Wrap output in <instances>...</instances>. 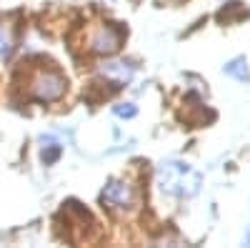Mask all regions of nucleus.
<instances>
[{
  "mask_svg": "<svg viewBox=\"0 0 250 248\" xmlns=\"http://www.w3.org/2000/svg\"><path fill=\"white\" fill-rule=\"evenodd\" d=\"M62 93H65V78L55 70H40L30 83V95L40 103L60 100Z\"/></svg>",
  "mask_w": 250,
  "mask_h": 248,
  "instance_id": "obj_2",
  "label": "nucleus"
},
{
  "mask_svg": "<svg viewBox=\"0 0 250 248\" xmlns=\"http://www.w3.org/2000/svg\"><path fill=\"white\" fill-rule=\"evenodd\" d=\"M100 201L113 211H128L135 205V188L128 180L110 178L105 183V188H103V193H100Z\"/></svg>",
  "mask_w": 250,
  "mask_h": 248,
  "instance_id": "obj_3",
  "label": "nucleus"
},
{
  "mask_svg": "<svg viewBox=\"0 0 250 248\" xmlns=\"http://www.w3.org/2000/svg\"><path fill=\"white\" fill-rule=\"evenodd\" d=\"M13 48H15V40H13V33L10 28L0 25V60H5L13 55Z\"/></svg>",
  "mask_w": 250,
  "mask_h": 248,
  "instance_id": "obj_7",
  "label": "nucleus"
},
{
  "mask_svg": "<svg viewBox=\"0 0 250 248\" xmlns=\"http://www.w3.org/2000/svg\"><path fill=\"white\" fill-rule=\"evenodd\" d=\"M100 75L105 78L108 83H113L115 88L128 86L135 75V66L130 60H108V63L100 66Z\"/></svg>",
  "mask_w": 250,
  "mask_h": 248,
  "instance_id": "obj_4",
  "label": "nucleus"
},
{
  "mask_svg": "<svg viewBox=\"0 0 250 248\" xmlns=\"http://www.w3.org/2000/svg\"><path fill=\"white\" fill-rule=\"evenodd\" d=\"M225 73L230 75V78H235V80H240V83H248L250 80V66H248L245 58H233L230 63L225 66Z\"/></svg>",
  "mask_w": 250,
  "mask_h": 248,
  "instance_id": "obj_6",
  "label": "nucleus"
},
{
  "mask_svg": "<svg viewBox=\"0 0 250 248\" xmlns=\"http://www.w3.org/2000/svg\"><path fill=\"white\" fill-rule=\"evenodd\" d=\"M120 48V33L110 25H100L93 35H90V50L98 55H110Z\"/></svg>",
  "mask_w": 250,
  "mask_h": 248,
  "instance_id": "obj_5",
  "label": "nucleus"
},
{
  "mask_svg": "<svg viewBox=\"0 0 250 248\" xmlns=\"http://www.w3.org/2000/svg\"><path fill=\"white\" fill-rule=\"evenodd\" d=\"M138 111H135V106L133 103H120V106H115V115H120V118H133Z\"/></svg>",
  "mask_w": 250,
  "mask_h": 248,
  "instance_id": "obj_8",
  "label": "nucleus"
},
{
  "mask_svg": "<svg viewBox=\"0 0 250 248\" xmlns=\"http://www.w3.org/2000/svg\"><path fill=\"white\" fill-rule=\"evenodd\" d=\"M155 183L165 196H175V198H193L200 185L203 176L193 168L190 163L183 160H163L155 171Z\"/></svg>",
  "mask_w": 250,
  "mask_h": 248,
  "instance_id": "obj_1",
  "label": "nucleus"
}]
</instances>
